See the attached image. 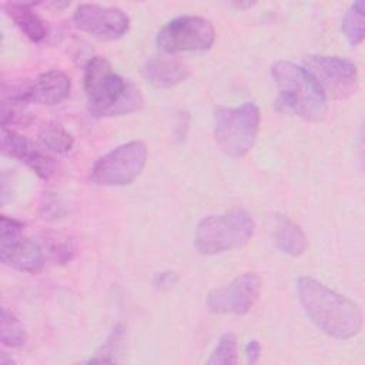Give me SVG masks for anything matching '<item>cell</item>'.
<instances>
[{
  "instance_id": "obj_24",
  "label": "cell",
  "mask_w": 365,
  "mask_h": 365,
  "mask_svg": "<svg viewBox=\"0 0 365 365\" xmlns=\"http://www.w3.org/2000/svg\"><path fill=\"white\" fill-rule=\"evenodd\" d=\"M44 208V212H43V218H58L61 215V212L58 211V208H61L58 204H57V198H48L46 200V205H43Z\"/></svg>"
},
{
  "instance_id": "obj_11",
  "label": "cell",
  "mask_w": 365,
  "mask_h": 365,
  "mask_svg": "<svg viewBox=\"0 0 365 365\" xmlns=\"http://www.w3.org/2000/svg\"><path fill=\"white\" fill-rule=\"evenodd\" d=\"M73 21L81 31L104 41L117 40L130 29V19L123 10L91 3L80 4L73 14Z\"/></svg>"
},
{
  "instance_id": "obj_2",
  "label": "cell",
  "mask_w": 365,
  "mask_h": 365,
  "mask_svg": "<svg viewBox=\"0 0 365 365\" xmlns=\"http://www.w3.org/2000/svg\"><path fill=\"white\" fill-rule=\"evenodd\" d=\"M84 91L93 117H115L138 111L143 96L131 81L121 77L100 56L90 58L84 68Z\"/></svg>"
},
{
  "instance_id": "obj_12",
  "label": "cell",
  "mask_w": 365,
  "mask_h": 365,
  "mask_svg": "<svg viewBox=\"0 0 365 365\" xmlns=\"http://www.w3.org/2000/svg\"><path fill=\"white\" fill-rule=\"evenodd\" d=\"M1 150L30 167L40 178L48 180L54 174L53 160L37 150L26 137L6 125H1Z\"/></svg>"
},
{
  "instance_id": "obj_14",
  "label": "cell",
  "mask_w": 365,
  "mask_h": 365,
  "mask_svg": "<svg viewBox=\"0 0 365 365\" xmlns=\"http://www.w3.org/2000/svg\"><path fill=\"white\" fill-rule=\"evenodd\" d=\"M33 6V3H7L6 13L27 38L41 43L48 34V26L36 13Z\"/></svg>"
},
{
  "instance_id": "obj_13",
  "label": "cell",
  "mask_w": 365,
  "mask_h": 365,
  "mask_svg": "<svg viewBox=\"0 0 365 365\" xmlns=\"http://www.w3.org/2000/svg\"><path fill=\"white\" fill-rule=\"evenodd\" d=\"M143 74L155 88H170L188 77V67L174 57L157 56L145 61Z\"/></svg>"
},
{
  "instance_id": "obj_20",
  "label": "cell",
  "mask_w": 365,
  "mask_h": 365,
  "mask_svg": "<svg viewBox=\"0 0 365 365\" xmlns=\"http://www.w3.org/2000/svg\"><path fill=\"white\" fill-rule=\"evenodd\" d=\"M124 341V327L121 324H117L106 342L100 346V349L96 351V358H91L90 361H114V354L120 349L121 344Z\"/></svg>"
},
{
  "instance_id": "obj_10",
  "label": "cell",
  "mask_w": 365,
  "mask_h": 365,
  "mask_svg": "<svg viewBox=\"0 0 365 365\" xmlns=\"http://www.w3.org/2000/svg\"><path fill=\"white\" fill-rule=\"evenodd\" d=\"M261 291V278L255 272H244L228 285L211 291L207 307L214 314H247L257 302Z\"/></svg>"
},
{
  "instance_id": "obj_22",
  "label": "cell",
  "mask_w": 365,
  "mask_h": 365,
  "mask_svg": "<svg viewBox=\"0 0 365 365\" xmlns=\"http://www.w3.org/2000/svg\"><path fill=\"white\" fill-rule=\"evenodd\" d=\"M177 282V275L173 271H161L154 277V285L158 289H168Z\"/></svg>"
},
{
  "instance_id": "obj_16",
  "label": "cell",
  "mask_w": 365,
  "mask_h": 365,
  "mask_svg": "<svg viewBox=\"0 0 365 365\" xmlns=\"http://www.w3.org/2000/svg\"><path fill=\"white\" fill-rule=\"evenodd\" d=\"M38 140L48 150L56 154H66L74 145L73 135L61 125L53 121L43 123L38 128Z\"/></svg>"
},
{
  "instance_id": "obj_17",
  "label": "cell",
  "mask_w": 365,
  "mask_h": 365,
  "mask_svg": "<svg viewBox=\"0 0 365 365\" xmlns=\"http://www.w3.org/2000/svg\"><path fill=\"white\" fill-rule=\"evenodd\" d=\"M0 339L4 346L19 348L26 344L27 334L21 321L7 308H1L0 319Z\"/></svg>"
},
{
  "instance_id": "obj_18",
  "label": "cell",
  "mask_w": 365,
  "mask_h": 365,
  "mask_svg": "<svg viewBox=\"0 0 365 365\" xmlns=\"http://www.w3.org/2000/svg\"><path fill=\"white\" fill-rule=\"evenodd\" d=\"M342 31L352 46H358L364 40V1L358 0L351 4L342 17Z\"/></svg>"
},
{
  "instance_id": "obj_15",
  "label": "cell",
  "mask_w": 365,
  "mask_h": 365,
  "mask_svg": "<svg viewBox=\"0 0 365 365\" xmlns=\"http://www.w3.org/2000/svg\"><path fill=\"white\" fill-rule=\"evenodd\" d=\"M275 242L284 254L292 257H298L307 250V237L304 231L288 217H278Z\"/></svg>"
},
{
  "instance_id": "obj_3",
  "label": "cell",
  "mask_w": 365,
  "mask_h": 365,
  "mask_svg": "<svg viewBox=\"0 0 365 365\" xmlns=\"http://www.w3.org/2000/svg\"><path fill=\"white\" fill-rule=\"evenodd\" d=\"M271 74L279 91L278 100L285 108L308 121L325 117L327 97L304 67L279 60L272 64Z\"/></svg>"
},
{
  "instance_id": "obj_4",
  "label": "cell",
  "mask_w": 365,
  "mask_h": 365,
  "mask_svg": "<svg viewBox=\"0 0 365 365\" xmlns=\"http://www.w3.org/2000/svg\"><path fill=\"white\" fill-rule=\"evenodd\" d=\"M254 220L244 210H231L202 218L194 234L195 248L204 255H215L242 247L254 235Z\"/></svg>"
},
{
  "instance_id": "obj_9",
  "label": "cell",
  "mask_w": 365,
  "mask_h": 365,
  "mask_svg": "<svg viewBox=\"0 0 365 365\" xmlns=\"http://www.w3.org/2000/svg\"><path fill=\"white\" fill-rule=\"evenodd\" d=\"M0 259L4 265L27 274H37L44 265L40 245L23 235V224L7 215H1Z\"/></svg>"
},
{
  "instance_id": "obj_19",
  "label": "cell",
  "mask_w": 365,
  "mask_h": 365,
  "mask_svg": "<svg viewBox=\"0 0 365 365\" xmlns=\"http://www.w3.org/2000/svg\"><path fill=\"white\" fill-rule=\"evenodd\" d=\"M237 361H238L237 359V338L234 334L227 332L218 339V342L207 362L225 365V364H237Z\"/></svg>"
},
{
  "instance_id": "obj_6",
  "label": "cell",
  "mask_w": 365,
  "mask_h": 365,
  "mask_svg": "<svg viewBox=\"0 0 365 365\" xmlns=\"http://www.w3.org/2000/svg\"><path fill=\"white\" fill-rule=\"evenodd\" d=\"M147 161V147L141 141H128L100 157L90 173L97 185H127L143 171Z\"/></svg>"
},
{
  "instance_id": "obj_8",
  "label": "cell",
  "mask_w": 365,
  "mask_h": 365,
  "mask_svg": "<svg viewBox=\"0 0 365 365\" xmlns=\"http://www.w3.org/2000/svg\"><path fill=\"white\" fill-rule=\"evenodd\" d=\"M304 68L315 80L327 98L344 100L355 94L358 88V70L348 58L309 56L304 61Z\"/></svg>"
},
{
  "instance_id": "obj_1",
  "label": "cell",
  "mask_w": 365,
  "mask_h": 365,
  "mask_svg": "<svg viewBox=\"0 0 365 365\" xmlns=\"http://www.w3.org/2000/svg\"><path fill=\"white\" fill-rule=\"evenodd\" d=\"M298 299L307 317L327 335L349 339L362 328V311L356 302L309 277L297 284Z\"/></svg>"
},
{
  "instance_id": "obj_7",
  "label": "cell",
  "mask_w": 365,
  "mask_h": 365,
  "mask_svg": "<svg viewBox=\"0 0 365 365\" xmlns=\"http://www.w3.org/2000/svg\"><path fill=\"white\" fill-rule=\"evenodd\" d=\"M215 40L210 20L200 16H181L168 21L157 34V46L167 54L208 50Z\"/></svg>"
},
{
  "instance_id": "obj_21",
  "label": "cell",
  "mask_w": 365,
  "mask_h": 365,
  "mask_svg": "<svg viewBox=\"0 0 365 365\" xmlns=\"http://www.w3.org/2000/svg\"><path fill=\"white\" fill-rule=\"evenodd\" d=\"M51 257L56 262H68L71 258H73V254H74V247L71 245L70 241H63V242H58L56 245L51 247Z\"/></svg>"
},
{
  "instance_id": "obj_23",
  "label": "cell",
  "mask_w": 365,
  "mask_h": 365,
  "mask_svg": "<svg viewBox=\"0 0 365 365\" xmlns=\"http://www.w3.org/2000/svg\"><path fill=\"white\" fill-rule=\"evenodd\" d=\"M261 354V345L257 339H251L248 341V344L245 345V355H247V361L250 364H255L259 358Z\"/></svg>"
},
{
  "instance_id": "obj_5",
  "label": "cell",
  "mask_w": 365,
  "mask_h": 365,
  "mask_svg": "<svg viewBox=\"0 0 365 365\" xmlns=\"http://www.w3.org/2000/svg\"><path fill=\"white\" fill-rule=\"evenodd\" d=\"M259 123V108L254 103H245L235 108H218L214 113L215 143L225 155L244 157L257 140Z\"/></svg>"
}]
</instances>
